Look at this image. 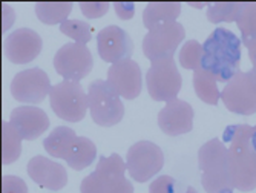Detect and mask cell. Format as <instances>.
Listing matches in <instances>:
<instances>
[{"label":"cell","mask_w":256,"mask_h":193,"mask_svg":"<svg viewBox=\"0 0 256 193\" xmlns=\"http://www.w3.org/2000/svg\"><path fill=\"white\" fill-rule=\"evenodd\" d=\"M252 129L250 124H230L222 134V142L228 146L232 184L240 192L256 188V152L250 144Z\"/></svg>","instance_id":"cell-1"},{"label":"cell","mask_w":256,"mask_h":193,"mask_svg":"<svg viewBox=\"0 0 256 193\" xmlns=\"http://www.w3.org/2000/svg\"><path fill=\"white\" fill-rule=\"evenodd\" d=\"M241 38L226 28H216L202 43L201 68L218 83H227L240 72Z\"/></svg>","instance_id":"cell-2"},{"label":"cell","mask_w":256,"mask_h":193,"mask_svg":"<svg viewBox=\"0 0 256 193\" xmlns=\"http://www.w3.org/2000/svg\"><path fill=\"white\" fill-rule=\"evenodd\" d=\"M201 186L206 193H235L230 176L228 149L220 138L204 142L198 150Z\"/></svg>","instance_id":"cell-3"},{"label":"cell","mask_w":256,"mask_h":193,"mask_svg":"<svg viewBox=\"0 0 256 193\" xmlns=\"http://www.w3.org/2000/svg\"><path fill=\"white\" fill-rule=\"evenodd\" d=\"M126 172V161L118 154L100 156L96 170L82 180L80 193H134Z\"/></svg>","instance_id":"cell-4"},{"label":"cell","mask_w":256,"mask_h":193,"mask_svg":"<svg viewBox=\"0 0 256 193\" xmlns=\"http://www.w3.org/2000/svg\"><path fill=\"white\" fill-rule=\"evenodd\" d=\"M89 114L92 122L102 128H112L124 118L122 96L106 80H94L88 88Z\"/></svg>","instance_id":"cell-5"},{"label":"cell","mask_w":256,"mask_h":193,"mask_svg":"<svg viewBox=\"0 0 256 193\" xmlns=\"http://www.w3.org/2000/svg\"><path fill=\"white\" fill-rule=\"evenodd\" d=\"M50 103L54 114L68 123H78L89 110L88 92L77 82L63 80L51 88Z\"/></svg>","instance_id":"cell-6"},{"label":"cell","mask_w":256,"mask_h":193,"mask_svg":"<svg viewBox=\"0 0 256 193\" xmlns=\"http://www.w3.org/2000/svg\"><path fill=\"white\" fill-rule=\"evenodd\" d=\"M221 102L227 110L238 115L256 114V69L240 70L221 90Z\"/></svg>","instance_id":"cell-7"},{"label":"cell","mask_w":256,"mask_h":193,"mask_svg":"<svg viewBox=\"0 0 256 193\" xmlns=\"http://www.w3.org/2000/svg\"><path fill=\"white\" fill-rule=\"evenodd\" d=\"M184 37L186 30L180 22L162 23V25L149 30L143 37V54L150 63L174 58Z\"/></svg>","instance_id":"cell-8"},{"label":"cell","mask_w":256,"mask_h":193,"mask_svg":"<svg viewBox=\"0 0 256 193\" xmlns=\"http://www.w3.org/2000/svg\"><path fill=\"white\" fill-rule=\"evenodd\" d=\"M164 166V154L158 144L142 140L129 148L126 154V167L129 176L136 182L152 180Z\"/></svg>","instance_id":"cell-9"},{"label":"cell","mask_w":256,"mask_h":193,"mask_svg":"<svg viewBox=\"0 0 256 193\" xmlns=\"http://www.w3.org/2000/svg\"><path fill=\"white\" fill-rule=\"evenodd\" d=\"M146 86L154 102L169 103L175 100L182 86V78L175 60L166 58L150 63L146 72Z\"/></svg>","instance_id":"cell-10"},{"label":"cell","mask_w":256,"mask_h":193,"mask_svg":"<svg viewBox=\"0 0 256 193\" xmlns=\"http://www.w3.org/2000/svg\"><path fill=\"white\" fill-rule=\"evenodd\" d=\"M54 69L63 80L77 82L89 76L94 66V58L86 44L80 43H66L54 56Z\"/></svg>","instance_id":"cell-11"},{"label":"cell","mask_w":256,"mask_h":193,"mask_svg":"<svg viewBox=\"0 0 256 193\" xmlns=\"http://www.w3.org/2000/svg\"><path fill=\"white\" fill-rule=\"evenodd\" d=\"M51 88V80L43 69L30 68L17 72L11 82L10 89L16 102L36 106L50 95Z\"/></svg>","instance_id":"cell-12"},{"label":"cell","mask_w":256,"mask_h":193,"mask_svg":"<svg viewBox=\"0 0 256 193\" xmlns=\"http://www.w3.org/2000/svg\"><path fill=\"white\" fill-rule=\"evenodd\" d=\"M43 48V40L31 28H18L4 42V54L14 64H26L34 62Z\"/></svg>","instance_id":"cell-13"},{"label":"cell","mask_w":256,"mask_h":193,"mask_svg":"<svg viewBox=\"0 0 256 193\" xmlns=\"http://www.w3.org/2000/svg\"><path fill=\"white\" fill-rule=\"evenodd\" d=\"M97 50L103 62L115 64L132 57L134 42L124 30L109 25L97 34Z\"/></svg>","instance_id":"cell-14"},{"label":"cell","mask_w":256,"mask_h":193,"mask_svg":"<svg viewBox=\"0 0 256 193\" xmlns=\"http://www.w3.org/2000/svg\"><path fill=\"white\" fill-rule=\"evenodd\" d=\"M114 90L124 100H135L143 89V74L140 64L129 58L110 64L108 69V80Z\"/></svg>","instance_id":"cell-15"},{"label":"cell","mask_w":256,"mask_h":193,"mask_svg":"<svg viewBox=\"0 0 256 193\" xmlns=\"http://www.w3.org/2000/svg\"><path fill=\"white\" fill-rule=\"evenodd\" d=\"M194 108L184 100L175 98L158 112L156 122L162 134L169 136H180L194 129Z\"/></svg>","instance_id":"cell-16"},{"label":"cell","mask_w":256,"mask_h":193,"mask_svg":"<svg viewBox=\"0 0 256 193\" xmlns=\"http://www.w3.org/2000/svg\"><path fill=\"white\" fill-rule=\"evenodd\" d=\"M26 172L30 178L42 188L57 192L68 184V172L64 166L43 155H36L28 161Z\"/></svg>","instance_id":"cell-17"},{"label":"cell","mask_w":256,"mask_h":193,"mask_svg":"<svg viewBox=\"0 0 256 193\" xmlns=\"http://www.w3.org/2000/svg\"><path fill=\"white\" fill-rule=\"evenodd\" d=\"M10 123L16 128L20 136L25 141L37 140L48 130L51 122L46 112L37 106L23 104L11 112Z\"/></svg>","instance_id":"cell-18"},{"label":"cell","mask_w":256,"mask_h":193,"mask_svg":"<svg viewBox=\"0 0 256 193\" xmlns=\"http://www.w3.org/2000/svg\"><path fill=\"white\" fill-rule=\"evenodd\" d=\"M180 2H149L143 11V25L149 31L162 23L176 22L181 14Z\"/></svg>","instance_id":"cell-19"},{"label":"cell","mask_w":256,"mask_h":193,"mask_svg":"<svg viewBox=\"0 0 256 193\" xmlns=\"http://www.w3.org/2000/svg\"><path fill=\"white\" fill-rule=\"evenodd\" d=\"M97 158V146L94 141L86 138V136H78L72 141L71 148L68 149L64 161L66 164L74 168V170H84L89 167Z\"/></svg>","instance_id":"cell-20"},{"label":"cell","mask_w":256,"mask_h":193,"mask_svg":"<svg viewBox=\"0 0 256 193\" xmlns=\"http://www.w3.org/2000/svg\"><path fill=\"white\" fill-rule=\"evenodd\" d=\"M194 89L198 98L210 106H216L221 100V90L218 89V80L202 68L194 70Z\"/></svg>","instance_id":"cell-21"},{"label":"cell","mask_w":256,"mask_h":193,"mask_svg":"<svg viewBox=\"0 0 256 193\" xmlns=\"http://www.w3.org/2000/svg\"><path fill=\"white\" fill-rule=\"evenodd\" d=\"M76 138L77 134L74 129L68 126H58L43 140V149L52 158L64 160L68 149L71 148V144Z\"/></svg>","instance_id":"cell-22"},{"label":"cell","mask_w":256,"mask_h":193,"mask_svg":"<svg viewBox=\"0 0 256 193\" xmlns=\"http://www.w3.org/2000/svg\"><path fill=\"white\" fill-rule=\"evenodd\" d=\"M74 5L71 2H38L34 6L37 18L44 25H62L72 12Z\"/></svg>","instance_id":"cell-23"},{"label":"cell","mask_w":256,"mask_h":193,"mask_svg":"<svg viewBox=\"0 0 256 193\" xmlns=\"http://www.w3.org/2000/svg\"><path fill=\"white\" fill-rule=\"evenodd\" d=\"M246 6V2H215L207 5V20L215 25H220L222 22L232 23L238 22L242 10Z\"/></svg>","instance_id":"cell-24"},{"label":"cell","mask_w":256,"mask_h":193,"mask_svg":"<svg viewBox=\"0 0 256 193\" xmlns=\"http://www.w3.org/2000/svg\"><path fill=\"white\" fill-rule=\"evenodd\" d=\"M22 141L23 138L16 130L10 122L2 124V161L5 166L12 164L18 160L22 154Z\"/></svg>","instance_id":"cell-25"},{"label":"cell","mask_w":256,"mask_h":193,"mask_svg":"<svg viewBox=\"0 0 256 193\" xmlns=\"http://www.w3.org/2000/svg\"><path fill=\"white\" fill-rule=\"evenodd\" d=\"M60 32L64 34L66 37H69L74 43L88 44L89 40L92 38L94 28H92L89 23H86L84 20L68 18L66 22H63L60 25Z\"/></svg>","instance_id":"cell-26"},{"label":"cell","mask_w":256,"mask_h":193,"mask_svg":"<svg viewBox=\"0 0 256 193\" xmlns=\"http://www.w3.org/2000/svg\"><path fill=\"white\" fill-rule=\"evenodd\" d=\"M236 25L241 31V43L244 46L256 40V2H246Z\"/></svg>","instance_id":"cell-27"},{"label":"cell","mask_w":256,"mask_h":193,"mask_svg":"<svg viewBox=\"0 0 256 193\" xmlns=\"http://www.w3.org/2000/svg\"><path fill=\"white\" fill-rule=\"evenodd\" d=\"M202 60V44L198 40H188L180 50L178 62L184 69L196 70L201 68Z\"/></svg>","instance_id":"cell-28"},{"label":"cell","mask_w":256,"mask_h":193,"mask_svg":"<svg viewBox=\"0 0 256 193\" xmlns=\"http://www.w3.org/2000/svg\"><path fill=\"white\" fill-rule=\"evenodd\" d=\"M149 193H198L192 186H186L169 175L155 178L149 186Z\"/></svg>","instance_id":"cell-29"},{"label":"cell","mask_w":256,"mask_h":193,"mask_svg":"<svg viewBox=\"0 0 256 193\" xmlns=\"http://www.w3.org/2000/svg\"><path fill=\"white\" fill-rule=\"evenodd\" d=\"M82 14L86 18H100L109 11V2H82L78 4Z\"/></svg>","instance_id":"cell-30"},{"label":"cell","mask_w":256,"mask_h":193,"mask_svg":"<svg viewBox=\"0 0 256 193\" xmlns=\"http://www.w3.org/2000/svg\"><path fill=\"white\" fill-rule=\"evenodd\" d=\"M2 193H28V186L18 176L5 175L2 178Z\"/></svg>","instance_id":"cell-31"},{"label":"cell","mask_w":256,"mask_h":193,"mask_svg":"<svg viewBox=\"0 0 256 193\" xmlns=\"http://www.w3.org/2000/svg\"><path fill=\"white\" fill-rule=\"evenodd\" d=\"M112 6L115 10L117 17L122 20H129L135 14V4H132V2H115Z\"/></svg>","instance_id":"cell-32"},{"label":"cell","mask_w":256,"mask_h":193,"mask_svg":"<svg viewBox=\"0 0 256 193\" xmlns=\"http://www.w3.org/2000/svg\"><path fill=\"white\" fill-rule=\"evenodd\" d=\"M16 20V12L12 8H10L6 4H4V32H6L10 30V26L14 25Z\"/></svg>","instance_id":"cell-33"},{"label":"cell","mask_w":256,"mask_h":193,"mask_svg":"<svg viewBox=\"0 0 256 193\" xmlns=\"http://www.w3.org/2000/svg\"><path fill=\"white\" fill-rule=\"evenodd\" d=\"M246 48H247V52H248V58L252 62V66H253V69H256V40L247 43Z\"/></svg>","instance_id":"cell-34"},{"label":"cell","mask_w":256,"mask_h":193,"mask_svg":"<svg viewBox=\"0 0 256 193\" xmlns=\"http://www.w3.org/2000/svg\"><path fill=\"white\" fill-rule=\"evenodd\" d=\"M250 144H252L253 150L256 152V126H253V129H252V135H250Z\"/></svg>","instance_id":"cell-35"},{"label":"cell","mask_w":256,"mask_h":193,"mask_svg":"<svg viewBox=\"0 0 256 193\" xmlns=\"http://www.w3.org/2000/svg\"><path fill=\"white\" fill-rule=\"evenodd\" d=\"M188 5H189V6H192V8H198V10H200V8L207 6L208 4H188Z\"/></svg>","instance_id":"cell-36"}]
</instances>
